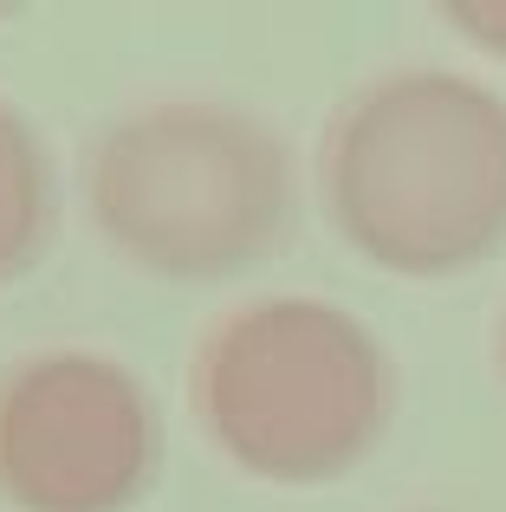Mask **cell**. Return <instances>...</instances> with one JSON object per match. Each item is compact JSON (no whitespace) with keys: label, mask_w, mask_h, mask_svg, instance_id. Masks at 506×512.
Returning <instances> with one entry per match:
<instances>
[{"label":"cell","mask_w":506,"mask_h":512,"mask_svg":"<svg viewBox=\"0 0 506 512\" xmlns=\"http://www.w3.org/2000/svg\"><path fill=\"white\" fill-rule=\"evenodd\" d=\"M318 195L383 273H468L506 247V98L442 65L370 78L318 143Z\"/></svg>","instance_id":"cell-1"},{"label":"cell","mask_w":506,"mask_h":512,"mask_svg":"<svg viewBox=\"0 0 506 512\" xmlns=\"http://www.w3.org/2000/svg\"><path fill=\"white\" fill-rule=\"evenodd\" d=\"M292 150L228 98H156L85 150V214L150 279H234L292 234Z\"/></svg>","instance_id":"cell-2"},{"label":"cell","mask_w":506,"mask_h":512,"mask_svg":"<svg viewBox=\"0 0 506 512\" xmlns=\"http://www.w3.org/2000/svg\"><path fill=\"white\" fill-rule=\"evenodd\" d=\"M189 402L221 461L273 487H318L383 441L390 357L344 305L273 292L202 331Z\"/></svg>","instance_id":"cell-3"},{"label":"cell","mask_w":506,"mask_h":512,"mask_svg":"<svg viewBox=\"0 0 506 512\" xmlns=\"http://www.w3.org/2000/svg\"><path fill=\"white\" fill-rule=\"evenodd\" d=\"M163 461L156 396L104 350H26L0 370V500L13 512H130Z\"/></svg>","instance_id":"cell-4"},{"label":"cell","mask_w":506,"mask_h":512,"mask_svg":"<svg viewBox=\"0 0 506 512\" xmlns=\"http://www.w3.org/2000/svg\"><path fill=\"white\" fill-rule=\"evenodd\" d=\"M59 221V182L39 130L26 124L20 104L0 98V286L26 279L39 266Z\"/></svg>","instance_id":"cell-5"},{"label":"cell","mask_w":506,"mask_h":512,"mask_svg":"<svg viewBox=\"0 0 506 512\" xmlns=\"http://www.w3.org/2000/svg\"><path fill=\"white\" fill-rule=\"evenodd\" d=\"M448 26L468 39H481V46H494L506 59V0H487V7H448Z\"/></svg>","instance_id":"cell-6"},{"label":"cell","mask_w":506,"mask_h":512,"mask_svg":"<svg viewBox=\"0 0 506 512\" xmlns=\"http://www.w3.org/2000/svg\"><path fill=\"white\" fill-rule=\"evenodd\" d=\"M500 363H506V331H500Z\"/></svg>","instance_id":"cell-7"}]
</instances>
